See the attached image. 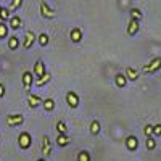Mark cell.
<instances>
[{"label": "cell", "mask_w": 161, "mask_h": 161, "mask_svg": "<svg viewBox=\"0 0 161 161\" xmlns=\"http://www.w3.org/2000/svg\"><path fill=\"white\" fill-rule=\"evenodd\" d=\"M159 68H161V57H155L150 63H147V64L143 66L142 71H143L145 74H153V73H156Z\"/></svg>", "instance_id": "1"}, {"label": "cell", "mask_w": 161, "mask_h": 161, "mask_svg": "<svg viewBox=\"0 0 161 161\" xmlns=\"http://www.w3.org/2000/svg\"><path fill=\"white\" fill-rule=\"evenodd\" d=\"M39 8H40V15H42L45 19H53V18L57 16V11L53 10V8H50L45 0H42V2H40Z\"/></svg>", "instance_id": "2"}, {"label": "cell", "mask_w": 161, "mask_h": 161, "mask_svg": "<svg viewBox=\"0 0 161 161\" xmlns=\"http://www.w3.org/2000/svg\"><path fill=\"white\" fill-rule=\"evenodd\" d=\"M31 142H32V139H31V134H29V132H21V134H19L18 145L21 147L23 150H28L29 147H31Z\"/></svg>", "instance_id": "3"}, {"label": "cell", "mask_w": 161, "mask_h": 161, "mask_svg": "<svg viewBox=\"0 0 161 161\" xmlns=\"http://www.w3.org/2000/svg\"><path fill=\"white\" fill-rule=\"evenodd\" d=\"M32 73H34V76H36L37 79H40L42 76H45V74H47V69H45V63H44L42 60H40V58H39V60L34 63Z\"/></svg>", "instance_id": "4"}, {"label": "cell", "mask_w": 161, "mask_h": 161, "mask_svg": "<svg viewBox=\"0 0 161 161\" xmlns=\"http://www.w3.org/2000/svg\"><path fill=\"white\" fill-rule=\"evenodd\" d=\"M23 121H24V118H23V114H8L7 118H5V123H7V126H10V127H15V126H19V124H23Z\"/></svg>", "instance_id": "5"}, {"label": "cell", "mask_w": 161, "mask_h": 161, "mask_svg": "<svg viewBox=\"0 0 161 161\" xmlns=\"http://www.w3.org/2000/svg\"><path fill=\"white\" fill-rule=\"evenodd\" d=\"M50 156H52V142L48 136H44L42 137V158L47 159Z\"/></svg>", "instance_id": "6"}, {"label": "cell", "mask_w": 161, "mask_h": 161, "mask_svg": "<svg viewBox=\"0 0 161 161\" xmlns=\"http://www.w3.org/2000/svg\"><path fill=\"white\" fill-rule=\"evenodd\" d=\"M32 74L34 73H31V71H24L23 73V87H24V92L26 93H29L31 92V86H32Z\"/></svg>", "instance_id": "7"}, {"label": "cell", "mask_w": 161, "mask_h": 161, "mask_svg": "<svg viewBox=\"0 0 161 161\" xmlns=\"http://www.w3.org/2000/svg\"><path fill=\"white\" fill-rule=\"evenodd\" d=\"M36 34H34V31H26V34H24V42H23V48L24 50H29L31 47H32V44L36 42Z\"/></svg>", "instance_id": "8"}, {"label": "cell", "mask_w": 161, "mask_h": 161, "mask_svg": "<svg viewBox=\"0 0 161 161\" xmlns=\"http://www.w3.org/2000/svg\"><path fill=\"white\" fill-rule=\"evenodd\" d=\"M66 103H68V106H71V108H77L79 106V97L76 92H68L66 93Z\"/></svg>", "instance_id": "9"}, {"label": "cell", "mask_w": 161, "mask_h": 161, "mask_svg": "<svg viewBox=\"0 0 161 161\" xmlns=\"http://www.w3.org/2000/svg\"><path fill=\"white\" fill-rule=\"evenodd\" d=\"M126 147H127L129 152H136L137 147H139V139H137L136 136H129V137L126 139Z\"/></svg>", "instance_id": "10"}, {"label": "cell", "mask_w": 161, "mask_h": 161, "mask_svg": "<svg viewBox=\"0 0 161 161\" xmlns=\"http://www.w3.org/2000/svg\"><path fill=\"white\" fill-rule=\"evenodd\" d=\"M28 103H29V106H31V108H37V106L44 105V100L40 98L39 95H34V93H29V95H28Z\"/></svg>", "instance_id": "11"}, {"label": "cell", "mask_w": 161, "mask_h": 161, "mask_svg": "<svg viewBox=\"0 0 161 161\" xmlns=\"http://www.w3.org/2000/svg\"><path fill=\"white\" fill-rule=\"evenodd\" d=\"M139 29H140L139 21L130 19V21H129V24H127V34H129V36H136V34L139 32Z\"/></svg>", "instance_id": "12"}, {"label": "cell", "mask_w": 161, "mask_h": 161, "mask_svg": "<svg viewBox=\"0 0 161 161\" xmlns=\"http://www.w3.org/2000/svg\"><path fill=\"white\" fill-rule=\"evenodd\" d=\"M69 39L73 40L74 44L80 42V40H82V29H80V28H74V29H71V32H69Z\"/></svg>", "instance_id": "13"}, {"label": "cell", "mask_w": 161, "mask_h": 161, "mask_svg": "<svg viewBox=\"0 0 161 161\" xmlns=\"http://www.w3.org/2000/svg\"><path fill=\"white\" fill-rule=\"evenodd\" d=\"M8 26H10V29L16 31V29H19L21 26H23V19H21L19 16H11V18L8 19Z\"/></svg>", "instance_id": "14"}, {"label": "cell", "mask_w": 161, "mask_h": 161, "mask_svg": "<svg viewBox=\"0 0 161 161\" xmlns=\"http://www.w3.org/2000/svg\"><path fill=\"white\" fill-rule=\"evenodd\" d=\"M127 82H129V79L126 77V74H116V77H114V84H116V87H119V89H123V87H126L127 86Z\"/></svg>", "instance_id": "15"}, {"label": "cell", "mask_w": 161, "mask_h": 161, "mask_svg": "<svg viewBox=\"0 0 161 161\" xmlns=\"http://www.w3.org/2000/svg\"><path fill=\"white\" fill-rule=\"evenodd\" d=\"M50 80H52V74L47 71V74H45V76H42L40 79H36L34 86H36V87H44L45 84H48V82H50Z\"/></svg>", "instance_id": "16"}, {"label": "cell", "mask_w": 161, "mask_h": 161, "mask_svg": "<svg viewBox=\"0 0 161 161\" xmlns=\"http://www.w3.org/2000/svg\"><path fill=\"white\" fill-rule=\"evenodd\" d=\"M89 130H90L92 136H98L100 130H102V126H100V123H98V119H93V121H92L90 126H89Z\"/></svg>", "instance_id": "17"}, {"label": "cell", "mask_w": 161, "mask_h": 161, "mask_svg": "<svg viewBox=\"0 0 161 161\" xmlns=\"http://www.w3.org/2000/svg\"><path fill=\"white\" fill-rule=\"evenodd\" d=\"M71 142L69 136H63V134H58V137H57V145L61 147V148H64V147H68Z\"/></svg>", "instance_id": "18"}, {"label": "cell", "mask_w": 161, "mask_h": 161, "mask_svg": "<svg viewBox=\"0 0 161 161\" xmlns=\"http://www.w3.org/2000/svg\"><path fill=\"white\" fill-rule=\"evenodd\" d=\"M126 77L129 80H137L139 79V71L136 68H132V66H127L126 68Z\"/></svg>", "instance_id": "19"}, {"label": "cell", "mask_w": 161, "mask_h": 161, "mask_svg": "<svg viewBox=\"0 0 161 161\" xmlns=\"http://www.w3.org/2000/svg\"><path fill=\"white\" fill-rule=\"evenodd\" d=\"M19 47V39L16 37V36H11L10 39H8V48L10 50H16Z\"/></svg>", "instance_id": "20"}, {"label": "cell", "mask_w": 161, "mask_h": 161, "mask_svg": "<svg viewBox=\"0 0 161 161\" xmlns=\"http://www.w3.org/2000/svg\"><path fill=\"white\" fill-rule=\"evenodd\" d=\"M48 40H50V37H48V34H45V32H40V34L37 36V42L42 45V47L48 45Z\"/></svg>", "instance_id": "21"}, {"label": "cell", "mask_w": 161, "mask_h": 161, "mask_svg": "<svg viewBox=\"0 0 161 161\" xmlns=\"http://www.w3.org/2000/svg\"><path fill=\"white\" fill-rule=\"evenodd\" d=\"M142 18H143V15H142V11H140L139 8H132V10H130V19L140 21Z\"/></svg>", "instance_id": "22"}, {"label": "cell", "mask_w": 161, "mask_h": 161, "mask_svg": "<svg viewBox=\"0 0 161 161\" xmlns=\"http://www.w3.org/2000/svg\"><path fill=\"white\" fill-rule=\"evenodd\" d=\"M57 132L63 134V136H68V127H66V124L63 123V121H58L57 123Z\"/></svg>", "instance_id": "23"}, {"label": "cell", "mask_w": 161, "mask_h": 161, "mask_svg": "<svg viewBox=\"0 0 161 161\" xmlns=\"http://www.w3.org/2000/svg\"><path fill=\"white\" fill-rule=\"evenodd\" d=\"M53 108H55V102H53L52 98H45L44 100V110L45 111H53Z\"/></svg>", "instance_id": "24"}, {"label": "cell", "mask_w": 161, "mask_h": 161, "mask_svg": "<svg viewBox=\"0 0 161 161\" xmlns=\"http://www.w3.org/2000/svg\"><path fill=\"white\" fill-rule=\"evenodd\" d=\"M77 161H90V153L86 150H80L77 153Z\"/></svg>", "instance_id": "25"}, {"label": "cell", "mask_w": 161, "mask_h": 161, "mask_svg": "<svg viewBox=\"0 0 161 161\" xmlns=\"http://www.w3.org/2000/svg\"><path fill=\"white\" fill-rule=\"evenodd\" d=\"M10 8H3L2 7V11H0V19H2V23H5L7 19H10Z\"/></svg>", "instance_id": "26"}, {"label": "cell", "mask_w": 161, "mask_h": 161, "mask_svg": "<svg viewBox=\"0 0 161 161\" xmlns=\"http://www.w3.org/2000/svg\"><path fill=\"white\" fill-rule=\"evenodd\" d=\"M145 147H147V150H155V147H156V142L153 137H148L145 140Z\"/></svg>", "instance_id": "27"}, {"label": "cell", "mask_w": 161, "mask_h": 161, "mask_svg": "<svg viewBox=\"0 0 161 161\" xmlns=\"http://www.w3.org/2000/svg\"><path fill=\"white\" fill-rule=\"evenodd\" d=\"M21 5H23V0H11V3H10V11H16Z\"/></svg>", "instance_id": "28"}, {"label": "cell", "mask_w": 161, "mask_h": 161, "mask_svg": "<svg viewBox=\"0 0 161 161\" xmlns=\"http://www.w3.org/2000/svg\"><path fill=\"white\" fill-rule=\"evenodd\" d=\"M8 34V26L5 23H0V39H5Z\"/></svg>", "instance_id": "29"}, {"label": "cell", "mask_w": 161, "mask_h": 161, "mask_svg": "<svg viewBox=\"0 0 161 161\" xmlns=\"http://www.w3.org/2000/svg\"><path fill=\"white\" fill-rule=\"evenodd\" d=\"M143 134H145L147 139L152 137V136H153V126H152V124H147V126L143 127Z\"/></svg>", "instance_id": "30"}, {"label": "cell", "mask_w": 161, "mask_h": 161, "mask_svg": "<svg viewBox=\"0 0 161 161\" xmlns=\"http://www.w3.org/2000/svg\"><path fill=\"white\" fill-rule=\"evenodd\" d=\"M153 136L155 137H161V124H155L153 126Z\"/></svg>", "instance_id": "31"}, {"label": "cell", "mask_w": 161, "mask_h": 161, "mask_svg": "<svg viewBox=\"0 0 161 161\" xmlns=\"http://www.w3.org/2000/svg\"><path fill=\"white\" fill-rule=\"evenodd\" d=\"M5 93H7V89L3 84H0V98H3L5 97Z\"/></svg>", "instance_id": "32"}, {"label": "cell", "mask_w": 161, "mask_h": 161, "mask_svg": "<svg viewBox=\"0 0 161 161\" xmlns=\"http://www.w3.org/2000/svg\"><path fill=\"white\" fill-rule=\"evenodd\" d=\"M37 161H47V159H45V158H39Z\"/></svg>", "instance_id": "33"}, {"label": "cell", "mask_w": 161, "mask_h": 161, "mask_svg": "<svg viewBox=\"0 0 161 161\" xmlns=\"http://www.w3.org/2000/svg\"><path fill=\"white\" fill-rule=\"evenodd\" d=\"M0 11H2V7H0Z\"/></svg>", "instance_id": "34"}]
</instances>
